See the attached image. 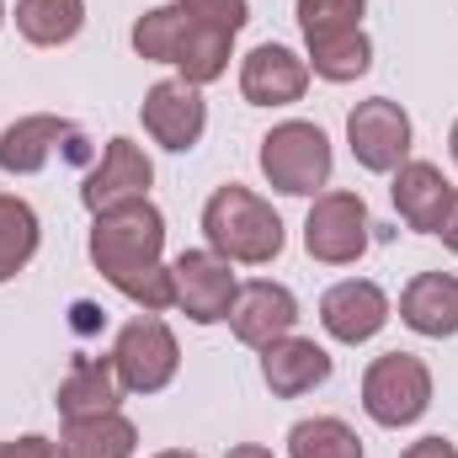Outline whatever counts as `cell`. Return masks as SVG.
Masks as SVG:
<instances>
[{"instance_id": "1", "label": "cell", "mask_w": 458, "mask_h": 458, "mask_svg": "<svg viewBox=\"0 0 458 458\" xmlns=\"http://www.w3.org/2000/svg\"><path fill=\"white\" fill-rule=\"evenodd\" d=\"M86 256L102 272V283H113L123 299H133L144 315L171 310V261H165V214L139 198L91 219L86 234Z\"/></svg>"}, {"instance_id": "2", "label": "cell", "mask_w": 458, "mask_h": 458, "mask_svg": "<svg viewBox=\"0 0 458 458\" xmlns=\"http://www.w3.org/2000/svg\"><path fill=\"white\" fill-rule=\"evenodd\" d=\"M203 240H208L214 256H225L234 267H272L283 256L288 234H283L277 208L261 192H250L240 182H225L203 203Z\"/></svg>"}, {"instance_id": "3", "label": "cell", "mask_w": 458, "mask_h": 458, "mask_svg": "<svg viewBox=\"0 0 458 458\" xmlns=\"http://www.w3.org/2000/svg\"><path fill=\"white\" fill-rule=\"evenodd\" d=\"M256 165H261V176H267L272 192H283V198H320L331 187L336 155H331V139H326L320 123L288 117V123H277V128L261 133Z\"/></svg>"}, {"instance_id": "4", "label": "cell", "mask_w": 458, "mask_h": 458, "mask_svg": "<svg viewBox=\"0 0 458 458\" xmlns=\"http://www.w3.org/2000/svg\"><path fill=\"white\" fill-rule=\"evenodd\" d=\"M362 411L373 427H416L432 411V368L416 352H384L362 373Z\"/></svg>"}, {"instance_id": "5", "label": "cell", "mask_w": 458, "mask_h": 458, "mask_svg": "<svg viewBox=\"0 0 458 458\" xmlns=\"http://www.w3.org/2000/svg\"><path fill=\"white\" fill-rule=\"evenodd\" d=\"M113 368L128 394H160L182 373V342L160 315H133L113 342Z\"/></svg>"}, {"instance_id": "6", "label": "cell", "mask_w": 458, "mask_h": 458, "mask_svg": "<svg viewBox=\"0 0 458 458\" xmlns=\"http://www.w3.org/2000/svg\"><path fill=\"white\" fill-rule=\"evenodd\" d=\"M373 245V219H368V203L346 187H326L310 214H304V250L310 261L320 267H352L362 261Z\"/></svg>"}, {"instance_id": "7", "label": "cell", "mask_w": 458, "mask_h": 458, "mask_svg": "<svg viewBox=\"0 0 458 458\" xmlns=\"http://www.w3.org/2000/svg\"><path fill=\"white\" fill-rule=\"evenodd\" d=\"M346 144H352V160L373 176H394L405 160H411V144H416V128L411 113L389 97H368L346 113Z\"/></svg>"}, {"instance_id": "8", "label": "cell", "mask_w": 458, "mask_h": 458, "mask_svg": "<svg viewBox=\"0 0 458 458\" xmlns=\"http://www.w3.org/2000/svg\"><path fill=\"white\" fill-rule=\"evenodd\" d=\"M59 149H64L75 165H86V160H91L86 128L70 123V117H59V113H27L0 133V171H5V176H38Z\"/></svg>"}, {"instance_id": "9", "label": "cell", "mask_w": 458, "mask_h": 458, "mask_svg": "<svg viewBox=\"0 0 458 458\" xmlns=\"http://www.w3.org/2000/svg\"><path fill=\"white\" fill-rule=\"evenodd\" d=\"M234 293H240L234 261L214 256L208 245L203 250H182L171 261V310H182L192 326H219V320H229Z\"/></svg>"}, {"instance_id": "10", "label": "cell", "mask_w": 458, "mask_h": 458, "mask_svg": "<svg viewBox=\"0 0 458 458\" xmlns=\"http://www.w3.org/2000/svg\"><path fill=\"white\" fill-rule=\"evenodd\" d=\"M149 187H155V160L144 155V144H133L128 133H117V139L102 144V155L91 160V171H86V182H81V203H86V214L97 219V214H107V208H123V203L149 198Z\"/></svg>"}, {"instance_id": "11", "label": "cell", "mask_w": 458, "mask_h": 458, "mask_svg": "<svg viewBox=\"0 0 458 458\" xmlns=\"http://www.w3.org/2000/svg\"><path fill=\"white\" fill-rule=\"evenodd\" d=\"M139 117H144V133H149L160 149H171V155L198 149L203 133H208V102H203V91L187 86L182 75L155 81V86L144 91V102H139Z\"/></svg>"}, {"instance_id": "12", "label": "cell", "mask_w": 458, "mask_h": 458, "mask_svg": "<svg viewBox=\"0 0 458 458\" xmlns=\"http://www.w3.org/2000/svg\"><path fill=\"white\" fill-rule=\"evenodd\" d=\"M389 320H394V304L373 277H342L320 293V331L342 346L373 342Z\"/></svg>"}, {"instance_id": "13", "label": "cell", "mask_w": 458, "mask_h": 458, "mask_svg": "<svg viewBox=\"0 0 458 458\" xmlns=\"http://www.w3.org/2000/svg\"><path fill=\"white\" fill-rule=\"evenodd\" d=\"M293 326H299V299H293L288 283H272V277H250V283H240L234 310H229V331H234V342L240 346L261 352V346L293 336Z\"/></svg>"}, {"instance_id": "14", "label": "cell", "mask_w": 458, "mask_h": 458, "mask_svg": "<svg viewBox=\"0 0 458 458\" xmlns=\"http://www.w3.org/2000/svg\"><path fill=\"white\" fill-rule=\"evenodd\" d=\"M310 91V59L288 43H256L240 59V97L250 107H293Z\"/></svg>"}, {"instance_id": "15", "label": "cell", "mask_w": 458, "mask_h": 458, "mask_svg": "<svg viewBox=\"0 0 458 458\" xmlns=\"http://www.w3.org/2000/svg\"><path fill=\"white\" fill-rule=\"evenodd\" d=\"M336 357L315 336H283V342L261 346V384L277 394V400H304L315 394L326 378H331Z\"/></svg>"}, {"instance_id": "16", "label": "cell", "mask_w": 458, "mask_h": 458, "mask_svg": "<svg viewBox=\"0 0 458 458\" xmlns=\"http://www.w3.org/2000/svg\"><path fill=\"white\" fill-rule=\"evenodd\" d=\"M454 192L458 187L443 176V165H432V160H405L394 171V182H389L394 214L405 219V229H416V234H437L448 203H454Z\"/></svg>"}, {"instance_id": "17", "label": "cell", "mask_w": 458, "mask_h": 458, "mask_svg": "<svg viewBox=\"0 0 458 458\" xmlns=\"http://www.w3.org/2000/svg\"><path fill=\"white\" fill-rule=\"evenodd\" d=\"M400 326H411L427 342L458 336V277L454 272H416L400 288Z\"/></svg>"}, {"instance_id": "18", "label": "cell", "mask_w": 458, "mask_h": 458, "mask_svg": "<svg viewBox=\"0 0 458 458\" xmlns=\"http://www.w3.org/2000/svg\"><path fill=\"white\" fill-rule=\"evenodd\" d=\"M123 378H117L113 357H75V368L59 378V416L81 421V416H102V411H123Z\"/></svg>"}, {"instance_id": "19", "label": "cell", "mask_w": 458, "mask_h": 458, "mask_svg": "<svg viewBox=\"0 0 458 458\" xmlns=\"http://www.w3.org/2000/svg\"><path fill=\"white\" fill-rule=\"evenodd\" d=\"M229 59H234V32H219V27H208V21H192L187 16V32H182V43H176V59H171V70L187 81V86H214V81H225Z\"/></svg>"}, {"instance_id": "20", "label": "cell", "mask_w": 458, "mask_h": 458, "mask_svg": "<svg viewBox=\"0 0 458 458\" xmlns=\"http://www.w3.org/2000/svg\"><path fill=\"white\" fill-rule=\"evenodd\" d=\"M59 443L70 458H133L139 454V427L123 411H102V416L64 421Z\"/></svg>"}, {"instance_id": "21", "label": "cell", "mask_w": 458, "mask_h": 458, "mask_svg": "<svg viewBox=\"0 0 458 458\" xmlns=\"http://www.w3.org/2000/svg\"><path fill=\"white\" fill-rule=\"evenodd\" d=\"M304 59H310V75L331 81V86H352L373 70V38L368 27H352V32H331V38H310L304 43Z\"/></svg>"}, {"instance_id": "22", "label": "cell", "mask_w": 458, "mask_h": 458, "mask_svg": "<svg viewBox=\"0 0 458 458\" xmlns=\"http://www.w3.org/2000/svg\"><path fill=\"white\" fill-rule=\"evenodd\" d=\"M86 27V0H16V32L32 48H64Z\"/></svg>"}, {"instance_id": "23", "label": "cell", "mask_w": 458, "mask_h": 458, "mask_svg": "<svg viewBox=\"0 0 458 458\" xmlns=\"http://www.w3.org/2000/svg\"><path fill=\"white\" fill-rule=\"evenodd\" d=\"M43 245V225H38V208L16 192H0V283H11L16 272L32 267Z\"/></svg>"}, {"instance_id": "24", "label": "cell", "mask_w": 458, "mask_h": 458, "mask_svg": "<svg viewBox=\"0 0 458 458\" xmlns=\"http://www.w3.org/2000/svg\"><path fill=\"white\" fill-rule=\"evenodd\" d=\"M288 458H362V437L342 416H304L288 427Z\"/></svg>"}, {"instance_id": "25", "label": "cell", "mask_w": 458, "mask_h": 458, "mask_svg": "<svg viewBox=\"0 0 458 458\" xmlns=\"http://www.w3.org/2000/svg\"><path fill=\"white\" fill-rule=\"evenodd\" d=\"M182 32H187V11H182V0H171V5H149V11L133 21L128 43H133V54H139L144 64H171Z\"/></svg>"}, {"instance_id": "26", "label": "cell", "mask_w": 458, "mask_h": 458, "mask_svg": "<svg viewBox=\"0 0 458 458\" xmlns=\"http://www.w3.org/2000/svg\"><path fill=\"white\" fill-rule=\"evenodd\" d=\"M293 16H299V32L310 43V38H331V32L362 27L368 0H293Z\"/></svg>"}, {"instance_id": "27", "label": "cell", "mask_w": 458, "mask_h": 458, "mask_svg": "<svg viewBox=\"0 0 458 458\" xmlns=\"http://www.w3.org/2000/svg\"><path fill=\"white\" fill-rule=\"evenodd\" d=\"M182 11H187L192 21H208V27H219V32H234V38H240V27L250 21V0H182Z\"/></svg>"}, {"instance_id": "28", "label": "cell", "mask_w": 458, "mask_h": 458, "mask_svg": "<svg viewBox=\"0 0 458 458\" xmlns=\"http://www.w3.org/2000/svg\"><path fill=\"white\" fill-rule=\"evenodd\" d=\"M16 448H21V458H70L64 454V443H54V437H43V432L16 437Z\"/></svg>"}, {"instance_id": "29", "label": "cell", "mask_w": 458, "mask_h": 458, "mask_svg": "<svg viewBox=\"0 0 458 458\" xmlns=\"http://www.w3.org/2000/svg\"><path fill=\"white\" fill-rule=\"evenodd\" d=\"M400 458H458V448L448 443V437H416Z\"/></svg>"}, {"instance_id": "30", "label": "cell", "mask_w": 458, "mask_h": 458, "mask_svg": "<svg viewBox=\"0 0 458 458\" xmlns=\"http://www.w3.org/2000/svg\"><path fill=\"white\" fill-rule=\"evenodd\" d=\"M437 240L458 256V192H454V203H448V214H443V225H437Z\"/></svg>"}, {"instance_id": "31", "label": "cell", "mask_w": 458, "mask_h": 458, "mask_svg": "<svg viewBox=\"0 0 458 458\" xmlns=\"http://www.w3.org/2000/svg\"><path fill=\"white\" fill-rule=\"evenodd\" d=\"M225 458H277V454H272L267 443H234V448H229Z\"/></svg>"}, {"instance_id": "32", "label": "cell", "mask_w": 458, "mask_h": 458, "mask_svg": "<svg viewBox=\"0 0 458 458\" xmlns=\"http://www.w3.org/2000/svg\"><path fill=\"white\" fill-rule=\"evenodd\" d=\"M155 458H203V454H192V448H160Z\"/></svg>"}, {"instance_id": "33", "label": "cell", "mask_w": 458, "mask_h": 458, "mask_svg": "<svg viewBox=\"0 0 458 458\" xmlns=\"http://www.w3.org/2000/svg\"><path fill=\"white\" fill-rule=\"evenodd\" d=\"M448 155H454V165H458V117H454V128H448Z\"/></svg>"}, {"instance_id": "34", "label": "cell", "mask_w": 458, "mask_h": 458, "mask_svg": "<svg viewBox=\"0 0 458 458\" xmlns=\"http://www.w3.org/2000/svg\"><path fill=\"white\" fill-rule=\"evenodd\" d=\"M0 458H21V448L16 443H0Z\"/></svg>"}, {"instance_id": "35", "label": "cell", "mask_w": 458, "mask_h": 458, "mask_svg": "<svg viewBox=\"0 0 458 458\" xmlns=\"http://www.w3.org/2000/svg\"><path fill=\"white\" fill-rule=\"evenodd\" d=\"M5 16H11V11H5V0H0V27H5Z\"/></svg>"}]
</instances>
